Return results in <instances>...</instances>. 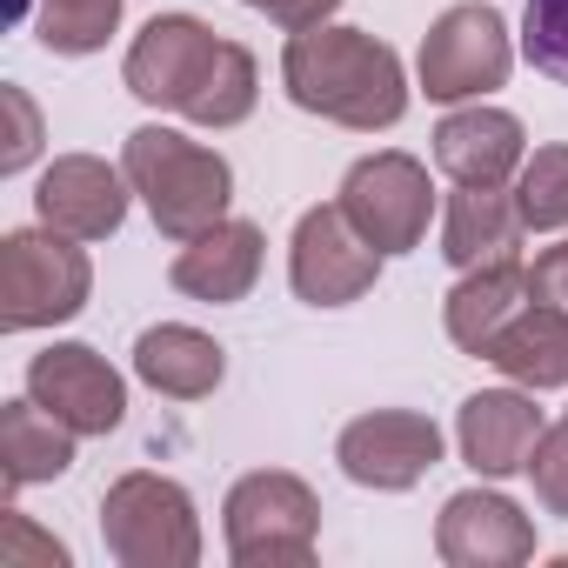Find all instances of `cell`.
Masks as SVG:
<instances>
[{
	"mask_svg": "<svg viewBox=\"0 0 568 568\" xmlns=\"http://www.w3.org/2000/svg\"><path fill=\"white\" fill-rule=\"evenodd\" d=\"M68 468H74V428L61 415H48L34 395L0 408V481H8V495L28 481H54Z\"/></svg>",
	"mask_w": 568,
	"mask_h": 568,
	"instance_id": "ffe728a7",
	"label": "cell"
},
{
	"mask_svg": "<svg viewBox=\"0 0 568 568\" xmlns=\"http://www.w3.org/2000/svg\"><path fill=\"white\" fill-rule=\"evenodd\" d=\"M0 568H68V548L34 528V515H0Z\"/></svg>",
	"mask_w": 568,
	"mask_h": 568,
	"instance_id": "484cf974",
	"label": "cell"
},
{
	"mask_svg": "<svg viewBox=\"0 0 568 568\" xmlns=\"http://www.w3.org/2000/svg\"><path fill=\"white\" fill-rule=\"evenodd\" d=\"M528 308V267L521 261H488V267H468L455 288H448V342L462 348V355H488L495 348V335L515 322Z\"/></svg>",
	"mask_w": 568,
	"mask_h": 568,
	"instance_id": "e0dca14e",
	"label": "cell"
},
{
	"mask_svg": "<svg viewBox=\"0 0 568 568\" xmlns=\"http://www.w3.org/2000/svg\"><path fill=\"white\" fill-rule=\"evenodd\" d=\"M521 54L568 88V0H528L521 14Z\"/></svg>",
	"mask_w": 568,
	"mask_h": 568,
	"instance_id": "cb8c5ba5",
	"label": "cell"
},
{
	"mask_svg": "<svg viewBox=\"0 0 568 568\" xmlns=\"http://www.w3.org/2000/svg\"><path fill=\"white\" fill-rule=\"evenodd\" d=\"M435 555L448 568H515V561L535 555V521L495 488H462V495L442 501Z\"/></svg>",
	"mask_w": 568,
	"mask_h": 568,
	"instance_id": "7c38bea8",
	"label": "cell"
},
{
	"mask_svg": "<svg viewBox=\"0 0 568 568\" xmlns=\"http://www.w3.org/2000/svg\"><path fill=\"white\" fill-rule=\"evenodd\" d=\"M241 8H254V14H267L274 28H288V34H302V28H322L342 0H241Z\"/></svg>",
	"mask_w": 568,
	"mask_h": 568,
	"instance_id": "f1b7e54d",
	"label": "cell"
},
{
	"mask_svg": "<svg viewBox=\"0 0 568 568\" xmlns=\"http://www.w3.org/2000/svg\"><path fill=\"white\" fill-rule=\"evenodd\" d=\"M261 227L254 221H214L207 234L181 241L168 281L187 295V302H207V308H227V302H247V288L261 281Z\"/></svg>",
	"mask_w": 568,
	"mask_h": 568,
	"instance_id": "9a60e30c",
	"label": "cell"
},
{
	"mask_svg": "<svg viewBox=\"0 0 568 568\" xmlns=\"http://www.w3.org/2000/svg\"><path fill=\"white\" fill-rule=\"evenodd\" d=\"M121 81L134 101L187 114L194 128H241L261 94L254 54L241 41H221L194 14H154L128 48Z\"/></svg>",
	"mask_w": 568,
	"mask_h": 568,
	"instance_id": "6da1fadb",
	"label": "cell"
},
{
	"mask_svg": "<svg viewBox=\"0 0 568 568\" xmlns=\"http://www.w3.org/2000/svg\"><path fill=\"white\" fill-rule=\"evenodd\" d=\"M521 214H515V194H501V187H462L455 181V194H448V207H442V254L468 274V267H488V261H515V247H521Z\"/></svg>",
	"mask_w": 568,
	"mask_h": 568,
	"instance_id": "ac0fdd59",
	"label": "cell"
},
{
	"mask_svg": "<svg viewBox=\"0 0 568 568\" xmlns=\"http://www.w3.org/2000/svg\"><path fill=\"white\" fill-rule=\"evenodd\" d=\"M335 462H342L348 481L402 495V488H415L442 462V428L428 415H415V408H375V415H355L342 428Z\"/></svg>",
	"mask_w": 568,
	"mask_h": 568,
	"instance_id": "30bf717a",
	"label": "cell"
},
{
	"mask_svg": "<svg viewBox=\"0 0 568 568\" xmlns=\"http://www.w3.org/2000/svg\"><path fill=\"white\" fill-rule=\"evenodd\" d=\"M481 362H495L521 388H568V308H548V302L521 308Z\"/></svg>",
	"mask_w": 568,
	"mask_h": 568,
	"instance_id": "44dd1931",
	"label": "cell"
},
{
	"mask_svg": "<svg viewBox=\"0 0 568 568\" xmlns=\"http://www.w3.org/2000/svg\"><path fill=\"white\" fill-rule=\"evenodd\" d=\"M375 274H382V247L335 207H308L295 221V241H288V281H295V295L308 308H348L375 288Z\"/></svg>",
	"mask_w": 568,
	"mask_h": 568,
	"instance_id": "ba28073f",
	"label": "cell"
},
{
	"mask_svg": "<svg viewBox=\"0 0 568 568\" xmlns=\"http://www.w3.org/2000/svg\"><path fill=\"white\" fill-rule=\"evenodd\" d=\"M121 174L148 201V214H154V227L168 241H194L214 221H227L234 168L214 148H201V141H187L174 128H134L128 148H121Z\"/></svg>",
	"mask_w": 568,
	"mask_h": 568,
	"instance_id": "3957f363",
	"label": "cell"
},
{
	"mask_svg": "<svg viewBox=\"0 0 568 568\" xmlns=\"http://www.w3.org/2000/svg\"><path fill=\"white\" fill-rule=\"evenodd\" d=\"M88 288H94V267L74 247V234L41 221L0 241V328L28 335V328L74 322L88 308Z\"/></svg>",
	"mask_w": 568,
	"mask_h": 568,
	"instance_id": "5b68a950",
	"label": "cell"
},
{
	"mask_svg": "<svg viewBox=\"0 0 568 568\" xmlns=\"http://www.w3.org/2000/svg\"><path fill=\"white\" fill-rule=\"evenodd\" d=\"M28 395L48 415H61L74 435H114L121 415H128V382L88 342H54L48 355H34L28 362Z\"/></svg>",
	"mask_w": 568,
	"mask_h": 568,
	"instance_id": "8fae6325",
	"label": "cell"
},
{
	"mask_svg": "<svg viewBox=\"0 0 568 568\" xmlns=\"http://www.w3.org/2000/svg\"><path fill=\"white\" fill-rule=\"evenodd\" d=\"M455 442H462V462L488 481H508L528 468L535 442H541V408L515 388H481L462 402L455 415Z\"/></svg>",
	"mask_w": 568,
	"mask_h": 568,
	"instance_id": "5bb4252c",
	"label": "cell"
},
{
	"mask_svg": "<svg viewBox=\"0 0 568 568\" xmlns=\"http://www.w3.org/2000/svg\"><path fill=\"white\" fill-rule=\"evenodd\" d=\"M128 194H134V187H128L121 168H108V161H94V154H61V161L41 174L34 207H41L48 227L74 234V241H108V234H121V221H128Z\"/></svg>",
	"mask_w": 568,
	"mask_h": 568,
	"instance_id": "4fadbf2b",
	"label": "cell"
},
{
	"mask_svg": "<svg viewBox=\"0 0 568 568\" xmlns=\"http://www.w3.org/2000/svg\"><path fill=\"white\" fill-rule=\"evenodd\" d=\"M528 481H535V501L568 521V415L555 428H541V442L528 455Z\"/></svg>",
	"mask_w": 568,
	"mask_h": 568,
	"instance_id": "d4e9b609",
	"label": "cell"
},
{
	"mask_svg": "<svg viewBox=\"0 0 568 568\" xmlns=\"http://www.w3.org/2000/svg\"><path fill=\"white\" fill-rule=\"evenodd\" d=\"M0 114H8V148H0V174H21L41 154V114L28 88H0Z\"/></svg>",
	"mask_w": 568,
	"mask_h": 568,
	"instance_id": "4316f807",
	"label": "cell"
},
{
	"mask_svg": "<svg viewBox=\"0 0 568 568\" xmlns=\"http://www.w3.org/2000/svg\"><path fill=\"white\" fill-rule=\"evenodd\" d=\"M521 148H528L521 121L501 108H481V101L435 128V168L462 187H501L521 168Z\"/></svg>",
	"mask_w": 568,
	"mask_h": 568,
	"instance_id": "2e32d148",
	"label": "cell"
},
{
	"mask_svg": "<svg viewBox=\"0 0 568 568\" xmlns=\"http://www.w3.org/2000/svg\"><path fill=\"white\" fill-rule=\"evenodd\" d=\"M121 28V0H41V48L48 54H94Z\"/></svg>",
	"mask_w": 568,
	"mask_h": 568,
	"instance_id": "603a6c76",
	"label": "cell"
},
{
	"mask_svg": "<svg viewBox=\"0 0 568 568\" xmlns=\"http://www.w3.org/2000/svg\"><path fill=\"white\" fill-rule=\"evenodd\" d=\"M101 541L121 568H194L201 561L194 495L168 475L134 468L101 495Z\"/></svg>",
	"mask_w": 568,
	"mask_h": 568,
	"instance_id": "8992f818",
	"label": "cell"
},
{
	"mask_svg": "<svg viewBox=\"0 0 568 568\" xmlns=\"http://www.w3.org/2000/svg\"><path fill=\"white\" fill-rule=\"evenodd\" d=\"M281 81H288V101L302 114H322L335 128L375 134L395 128L408 114V74L402 54L362 28H302L288 34V54H281Z\"/></svg>",
	"mask_w": 568,
	"mask_h": 568,
	"instance_id": "7a4b0ae2",
	"label": "cell"
},
{
	"mask_svg": "<svg viewBox=\"0 0 568 568\" xmlns=\"http://www.w3.org/2000/svg\"><path fill=\"white\" fill-rule=\"evenodd\" d=\"M342 214L382 247V254H408L422 247L428 234V214H435V187H428V168L415 154H368L348 168L342 181Z\"/></svg>",
	"mask_w": 568,
	"mask_h": 568,
	"instance_id": "9c48e42d",
	"label": "cell"
},
{
	"mask_svg": "<svg viewBox=\"0 0 568 568\" xmlns=\"http://www.w3.org/2000/svg\"><path fill=\"white\" fill-rule=\"evenodd\" d=\"M422 88L428 101H481L488 88L508 81L515 48H508V21L488 8V0H468V8H448L428 34H422Z\"/></svg>",
	"mask_w": 568,
	"mask_h": 568,
	"instance_id": "52a82bcc",
	"label": "cell"
},
{
	"mask_svg": "<svg viewBox=\"0 0 568 568\" xmlns=\"http://www.w3.org/2000/svg\"><path fill=\"white\" fill-rule=\"evenodd\" d=\"M134 375H141L154 395H168V402H201V395L221 388L227 355H221L214 335L181 328V322H161V328H148V335L134 342Z\"/></svg>",
	"mask_w": 568,
	"mask_h": 568,
	"instance_id": "d6986e66",
	"label": "cell"
},
{
	"mask_svg": "<svg viewBox=\"0 0 568 568\" xmlns=\"http://www.w3.org/2000/svg\"><path fill=\"white\" fill-rule=\"evenodd\" d=\"M528 302L568 308V241H555V247L535 254V267H528Z\"/></svg>",
	"mask_w": 568,
	"mask_h": 568,
	"instance_id": "83f0119b",
	"label": "cell"
},
{
	"mask_svg": "<svg viewBox=\"0 0 568 568\" xmlns=\"http://www.w3.org/2000/svg\"><path fill=\"white\" fill-rule=\"evenodd\" d=\"M221 528H227V555L241 568H308L315 535H322V501L288 468H254L227 488Z\"/></svg>",
	"mask_w": 568,
	"mask_h": 568,
	"instance_id": "277c9868",
	"label": "cell"
},
{
	"mask_svg": "<svg viewBox=\"0 0 568 568\" xmlns=\"http://www.w3.org/2000/svg\"><path fill=\"white\" fill-rule=\"evenodd\" d=\"M515 214H521V227H535V234L568 227V141L535 148V154L521 161V181H515Z\"/></svg>",
	"mask_w": 568,
	"mask_h": 568,
	"instance_id": "7402d4cb",
	"label": "cell"
}]
</instances>
